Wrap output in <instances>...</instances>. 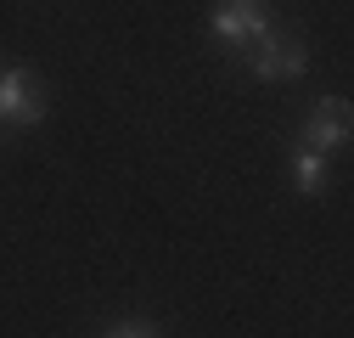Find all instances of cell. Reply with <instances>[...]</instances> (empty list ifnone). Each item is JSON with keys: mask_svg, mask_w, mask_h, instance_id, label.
<instances>
[{"mask_svg": "<svg viewBox=\"0 0 354 338\" xmlns=\"http://www.w3.org/2000/svg\"><path fill=\"white\" fill-rule=\"evenodd\" d=\"M0 118L17 124V130H34V124L46 118V91H39V79H34L28 62L0 68Z\"/></svg>", "mask_w": 354, "mask_h": 338, "instance_id": "obj_1", "label": "cell"}, {"mask_svg": "<svg viewBox=\"0 0 354 338\" xmlns=\"http://www.w3.org/2000/svg\"><path fill=\"white\" fill-rule=\"evenodd\" d=\"M264 28H270V6H264V0H225V6L214 12V39H225L231 51L253 46Z\"/></svg>", "mask_w": 354, "mask_h": 338, "instance_id": "obj_2", "label": "cell"}, {"mask_svg": "<svg viewBox=\"0 0 354 338\" xmlns=\"http://www.w3.org/2000/svg\"><path fill=\"white\" fill-rule=\"evenodd\" d=\"M343 141H348V102H343V96H321V102H309L304 147H315V152H337Z\"/></svg>", "mask_w": 354, "mask_h": 338, "instance_id": "obj_3", "label": "cell"}, {"mask_svg": "<svg viewBox=\"0 0 354 338\" xmlns=\"http://www.w3.org/2000/svg\"><path fill=\"white\" fill-rule=\"evenodd\" d=\"M242 62H248V73L264 79V84L281 79V34H276V28H264L253 46H242Z\"/></svg>", "mask_w": 354, "mask_h": 338, "instance_id": "obj_4", "label": "cell"}, {"mask_svg": "<svg viewBox=\"0 0 354 338\" xmlns=\"http://www.w3.org/2000/svg\"><path fill=\"white\" fill-rule=\"evenodd\" d=\"M292 186H298V197H321V192H326V152L298 147V158H292Z\"/></svg>", "mask_w": 354, "mask_h": 338, "instance_id": "obj_5", "label": "cell"}, {"mask_svg": "<svg viewBox=\"0 0 354 338\" xmlns=\"http://www.w3.org/2000/svg\"><path fill=\"white\" fill-rule=\"evenodd\" d=\"M304 62H309L304 39H298V34H281V79H298V73H304Z\"/></svg>", "mask_w": 354, "mask_h": 338, "instance_id": "obj_6", "label": "cell"}, {"mask_svg": "<svg viewBox=\"0 0 354 338\" xmlns=\"http://www.w3.org/2000/svg\"><path fill=\"white\" fill-rule=\"evenodd\" d=\"M102 338H158V327H152V321H124V327H113V332H102Z\"/></svg>", "mask_w": 354, "mask_h": 338, "instance_id": "obj_7", "label": "cell"}]
</instances>
